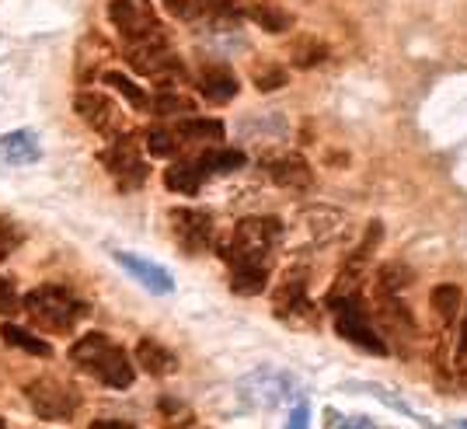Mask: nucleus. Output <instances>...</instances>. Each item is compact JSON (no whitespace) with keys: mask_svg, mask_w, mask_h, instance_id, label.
<instances>
[{"mask_svg":"<svg viewBox=\"0 0 467 429\" xmlns=\"http://www.w3.org/2000/svg\"><path fill=\"white\" fill-rule=\"evenodd\" d=\"M70 360H74L78 367H84V371L95 373L101 384H109V388H116V391H126L137 381L133 360L122 352V346H116L109 335H101V332L80 335L78 342L70 346Z\"/></svg>","mask_w":467,"mask_h":429,"instance_id":"nucleus-1","label":"nucleus"},{"mask_svg":"<svg viewBox=\"0 0 467 429\" xmlns=\"http://www.w3.org/2000/svg\"><path fill=\"white\" fill-rule=\"evenodd\" d=\"M279 235H283V224L275 216H244V220H237V227L220 245V255L227 266H234V262H269Z\"/></svg>","mask_w":467,"mask_h":429,"instance_id":"nucleus-2","label":"nucleus"},{"mask_svg":"<svg viewBox=\"0 0 467 429\" xmlns=\"http://www.w3.org/2000/svg\"><path fill=\"white\" fill-rule=\"evenodd\" d=\"M25 311L28 318L46 329V332H70L78 325V318L84 314V304L78 300V293L67 290V287H36L25 300Z\"/></svg>","mask_w":467,"mask_h":429,"instance_id":"nucleus-3","label":"nucleus"},{"mask_svg":"<svg viewBox=\"0 0 467 429\" xmlns=\"http://www.w3.org/2000/svg\"><path fill=\"white\" fill-rule=\"evenodd\" d=\"M109 21L116 25V32L126 39V46L168 42L154 0H112L109 4Z\"/></svg>","mask_w":467,"mask_h":429,"instance_id":"nucleus-4","label":"nucleus"},{"mask_svg":"<svg viewBox=\"0 0 467 429\" xmlns=\"http://www.w3.org/2000/svg\"><path fill=\"white\" fill-rule=\"evenodd\" d=\"M126 59L140 78H150L161 88H175L185 80V63L168 42H147V46H126Z\"/></svg>","mask_w":467,"mask_h":429,"instance_id":"nucleus-5","label":"nucleus"},{"mask_svg":"<svg viewBox=\"0 0 467 429\" xmlns=\"http://www.w3.org/2000/svg\"><path fill=\"white\" fill-rule=\"evenodd\" d=\"M328 308L335 311V332L342 335L346 342L359 346L363 352H373V356H384V352H388L384 335L373 329V321L367 318V311L359 308V297L338 300V304H328Z\"/></svg>","mask_w":467,"mask_h":429,"instance_id":"nucleus-6","label":"nucleus"},{"mask_svg":"<svg viewBox=\"0 0 467 429\" xmlns=\"http://www.w3.org/2000/svg\"><path fill=\"white\" fill-rule=\"evenodd\" d=\"M101 164L109 168V175L116 178L122 189H140V185L147 182V175H150V164H147V157H143V151L133 143L130 133L116 137L101 151Z\"/></svg>","mask_w":467,"mask_h":429,"instance_id":"nucleus-7","label":"nucleus"},{"mask_svg":"<svg viewBox=\"0 0 467 429\" xmlns=\"http://www.w3.org/2000/svg\"><path fill=\"white\" fill-rule=\"evenodd\" d=\"M25 398H28V405L32 412L39 415V419H49V423H67V419H74V412H78V394L67 388V384H59V381H32V384H25Z\"/></svg>","mask_w":467,"mask_h":429,"instance_id":"nucleus-8","label":"nucleus"},{"mask_svg":"<svg viewBox=\"0 0 467 429\" xmlns=\"http://www.w3.org/2000/svg\"><path fill=\"white\" fill-rule=\"evenodd\" d=\"M74 112H78L91 130H98V133H105V137H122L126 133V119L119 116L116 101L109 95H101V91H78L74 95Z\"/></svg>","mask_w":467,"mask_h":429,"instance_id":"nucleus-9","label":"nucleus"},{"mask_svg":"<svg viewBox=\"0 0 467 429\" xmlns=\"http://www.w3.org/2000/svg\"><path fill=\"white\" fill-rule=\"evenodd\" d=\"M171 235H175V245L182 252L199 255L206 248H213V220L199 210H189V206H178L171 210Z\"/></svg>","mask_w":467,"mask_h":429,"instance_id":"nucleus-10","label":"nucleus"},{"mask_svg":"<svg viewBox=\"0 0 467 429\" xmlns=\"http://www.w3.org/2000/svg\"><path fill=\"white\" fill-rule=\"evenodd\" d=\"M275 314H279V321H286V325H304V329H314L317 325V318H314V304L307 300V287H304V276H286L283 279V287L275 290V300H273Z\"/></svg>","mask_w":467,"mask_h":429,"instance_id":"nucleus-11","label":"nucleus"},{"mask_svg":"<svg viewBox=\"0 0 467 429\" xmlns=\"http://www.w3.org/2000/svg\"><path fill=\"white\" fill-rule=\"evenodd\" d=\"M116 262H119V269H126V273L137 279L143 290H150V293H171L175 290V279H171V273L168 269H161L157 262H150V258H143V255L137 252H116Z\"/></svg>","mask_w":467,"mask_h":429,"instance_id":"nucleus-12","label":"nucleus"},{"mask_svg":"<svg viewBox=\"0 0 467 429\" xmlns=\"http://www.w3.org/2000/svg\"><path fill=\"white\" fill-rule=\"evenodd\" d=\"M265 172H269V178H273L279 189H293V193H304V189H311V185H314L311 164H307V161H304L300 154L275 157V161H269V164H265Z\"/></svg>","mask_w":467,"mask_h":429,"instance_id":"nucleus-13","label":"nucleus"},{"mask_svg":"<svg viewBox=\"0 0 467 429\" xmlns=\"http://www.w3.org/2000/svg\"><path fill=\"white\" fill-rule=\"evenodd\" d=\"M42 157V143L32 130H15L7 137H0V161L15 164V168H28Z\"/></svg>","mask_w":467,"mask_h":429,"instance_id":"nucleus-14","label":"nucleus"},{"mask_svg":"<svg viewBox=\"0 0 467 429\" xmlns=\"http://www.w3.org/2000/svg\"><path fill=\"white\" fill-rule=\"evenodd\" d=\"M195 88H199V95L206 98V101L227 105V101H234L237 91H241V80H237V74L227 70V67H206V70L199 74V80H195Z\"/></svg>","mask_w":467,"mask_h":429,"instance_id":"nucleus-15","label":"nucleus"},{"mask_svg":"<svg viewBox=\"0 0 467 429\" xmlns=\"http://www.w3.org/2000/svg\"><path fill=\"white\" fill-rule=\"evenodd\" d=\"M133 360H137L140 371L150 373V377H171L178 371V356L157 339H140Z\"/></svg>","mask_w":467,"mask_h":429,"instance_id":"nucleus-16","label":"nucleus"},{"mask_svg":"<svg viewBox=\"0 0 467 429\" xmlns=\"http://www.w3.org/2000/svg\"><path fill=\"white\" fill-rule=\"evenodd\" d=\"M269 287V262H234L231 290L241 297H254Z\"/></svg>","mask_w":467,"mask_h":429,"instance_id":"nucleus-17","label":"nucleus"},{"mask_svg":"<svg viewBox=\"0 0 467 429\" xmlns=\"http://www.w3.org/2000/svg\"><path fill=\"white\" fill-rule=\"evenodd\" d=\"M377 314H380V329H390L394 335H405V339H411V332H415V321H411L409 308L401 304V297L377 293Z\"/></svg>","mask_w":467,"mask_h":429,"instance_id":"nucleus-18","label":"nucleus"},{"mask_svg":"<svg viewBox=\"0 0 467 429\" xmlns=\"http://www.w3.org/2000/svg\"><path fill=\"white\" fill-rule=\"evenodd\" d=\"M244 388H258L252 394V402H254V405L273 409V405H279V402L286 398L290 381H286V377H275V373H252V377L244 381Z\"/></svg>","mask_w":467,"mask_h":429,"instance_id":"nucleus-19","label":"nucleus"},{"mask_svg":"<svg viewBox=\"0 0 467 429\" xmlns=\"http://www.w3.org/2000/svg\"><path fill=\"white\" fill-rule=\"evenodd\" d=\"M223 133L227 130L220 119H182L175 126V137L182 143H220Z\"/></svg>","mask_w":467,"mask_h":429,"instance_id":"nucleus-20","label":"nucleus"},{"mask_svg":"<svg viewBox=\"0 0 467 429\" xmlns=\"http://www.w3.org/2000/svg\"><path fill=\"white\" fill-rule=\"evenodd\" d=\"M195 168H199L202 178L227 175V172L244 168V154H241V151H202V154L195 157Z\"/></svg>","mask_w":467,"mask_h":429,"instance_id":"nucleus-21","label":"nucleus"},{"mask_svg":"<svg viewBox=\"0 0 467 429\" xmlns=\"http://www.w3.org/2000/svg\"><path fill=\"white\" fill-rule=\"evenodd\" d=\"M0 339L7 342V346H15V350L28 352V356H39V360H49L53 350L42 342L36 332H28V329H21V325H11V321H4L0 325Z\"/></svg>","mask_w":467,"mask_h":429,"instance_id":"nucleus-22","label":"nucleus"},{"mask_svg":"<svg viewBox=\"0 0 467 429\" xmlns=\"http://www.w3.org/2000/svg\"><path fill=\"white\" fill-rule=\"evenodd\" d=\"M411 283H415V273H411L405 262H384L377 269V293L401 297V290H409Z\"/></svg>","mask_w":467,"mask_h":429,"instance_id":"nucleus-23","label":"nucleus"},{"mask_svg":"<svg viewBox=\"0 0 467 429\" xmlns=\"http://www.w3.org/2000/svg\"><path fill=\"white\" fill-rule=\"evenodd\" d=\"M150 112L154 116H192L195 101L189 95H182L175 88H161L154 98H150Z\"/></svg>","mask_w":467,"mask_h":429,"instance_id":"nucleus-24","label":"nucleus"},{"mask_svg":"<svg viewBox=\"0 0 467 429\" xmlns=\"http://www.w3.org/2000/svg\"><path fill=\"white\" fill-rule=\"evenodd\" d=\"M164 185L178 195H195L199 193V185H202V175H199V168H195V161H178L168 168V175H164Z\"/></svg>","mask_w":467,"mask_h":429,"instance_id":"nucleus-25","label":"nucleus"},{"mask_svg":"<svg viewBox=\"0 0 467 429\" xmlns=\"http://www.w3.org/2000/svg\"><path fill=\"white\" fill-rule=\"evenodd\" d=\"M105 84H109L116 95L126 98V101H130L137 112H150V98H147V91H143L133 78H126L122 70H109V74H105Z\"/></svg>","mask_w":467,"mask_h":429,"instance_id":"nucleus-26","label":"nucleus"},{"mask_svg":"<svg viewBox=\"0 0 467 429\" xmlns=\"http://www.w3.org/2000/svg\"><path fill=\"white\" fill-rule=\"evenodd\" d=\"M252 21L258 25V28H265V32H286L293 25V18H290V11H283V7H275V4H269V0H254L252 4Z\"/></svg>","mask_w":467,"mask_h":429,"instance_id":"nucleus-27","label":"nucleus"},{"mask_svg":"<svg viewBox=\"0 0 467 429\" xmlns=\"http://www.w3.org/2000/svg\"><path fill=\"white\" fill-rule=\"evenodd\" d=\"M461 300H464V293H461V287H453V283H440V287L432 290V308H436V314H440L443 321H457Z\"/></svg>","mask_w":467,"mask_h":429,"instance_id":"nucleus-28","label":"nucleus"},{"mask_svg":"<svg viewBox=\"0 0 467 429\" xmlns=\"http://www.w3.org/2000/svg\"><path fill=\"white\" fill-rule=\"evenodd\" d=\"M290 57L300 70H311V67H317V63L325 59V46H321L317 39H311V36H300V39L293 42Z\"/></svg>","mask_w":467,"mask_h":429,"instance_id":"nucleus-29","label":"nucleus"},{"mask_svg":"<svg viewBox=\"0 0 467 429\" xmlns=\"http://www.w3.org/2000/svg\"><path fill=\"white\" fill-rule=\"evenodd\" d=\"M182 140L175 137V130H150L147 133V154L150 157H175Z\"/></svg>","mask_w":467,"mask_h":429,"instance_id":"nucleus-30","label":"nucleus"},{"mask_svg":"<svg viewBox=\"0 0 467 429\" xmlns=\"http://www.w3.org/2000/svg\"><path fill=\"white\" fill-rule=\"evenodd\" d=\"M254 88L265 95V91H275V88H283L286 80H290V74L283 70V67H275V63H262L258 70H254Z\"/></svg>","mask_w":467,"mask_h":429,"instance_id":"nucleus-31","label":"nucleus"},{"mask_svg":"<svg viewBox=\"0 0 467 429\" xmlns=\"http://www.w3.org/2000/svg\"><path fill=\"white\" fill-rule=\"evenodd\" d=\"M161 415H164L175 429L192 426V409H189L185 402H178V398H161Z\"/></svg>","mask_w":467,"mask_h":429,"instance_id":"nucleus-32","label":"nucleus"},{"mask_svg":"<svg viewBox=\"0 0 467 429\" xmlns=\"http://www.w3.org/2000/svg\"><path fill=\"white\" fill-rule=\"evenodd\" d=\"M18 304L21 300H18V293H15V287L0 276V314H15L18 311Z\"/></svg>","mask_w":467,"mask_h":429,"instance_id":"nucleus-33","label":"nucleus"},{"mask_svg":"<svg viewBox=\"0 0 467 429\" xmlns=\"http://www.w3.org/2000/svg\"><path fill=\"white\" fill-rule=\"evenodd\" d=\"M18 241L21 237L15 235V227H11L7 220H0V258H4L7 252H15V248H18Z\"/></svg>","mask_w":467,"mask_h":429,"instance_id":"nucleus-34","label":"nucleus"},{"mask_svg":"<svg viewBox=\"0 0 467 429\" xmlns=\"http://www.w3.org/2000/svg\"><path fill=\"white\" fill-rule=\"evenodd\" d=\"M286 429H311V409L300 402L296 409L290 412V419H286Z\"/></svg>","mask_w":467,"mask_h":429,"instance_id":"nucleus-35","label":"nucleus"},{"mask_svg":"<svg viewBox=\"0 0 467 429\" xmlns=\"http://www.w3.org/2000/svg\"><path fill=\"white\" fill-rule=\"evenodd\" d=\"M342 429H380L373 419H367V415H349V419H342Z\"/></svg>","mask_w":467,"mask_h":429,"instance_id":"nucleus-36","label":"nucleus"},{"mask_svg":"<svg viewBox=\"0 0 467 429\" xmlns=\"http://www.w3.org/2000/svg\"><path fill=\"white\" fill-rule=\"evenodd\" d=\"M457 360H461V363H467V311H464V318H461V342H457Z\"/></svg>","mask_w":467,"mask_h":429,"instance_id":"nucleus-37","label":"nucleus"},{"mask_svg":"<svg viewBox=\"0 0 467 429\" xmlns=\"http://www.w3.org/2000/svg\"><path fill=\"white\" fill-rule=\"evenodd\" d=\"M88 429H137V426H130V423H116V419H98V423H91Z\"/></svg>","mask_w":467,"mask_h":429,"instance_id":"nucleus-38","label":"nucleus"},{"mask_svg":"<svg viewBox=\"0 0 467 429\" xmlns=\"http://www.w3.org/2000/svg\"><path fill=\"white\" fill-rule=\"evenodd\" d=\"M0 429H7V423H4V419H0Z\"/></svg>","mask_w":467,"mask_h":429,"instance_id":"nucleus-39","label":"nucleus"}]
</instances>
